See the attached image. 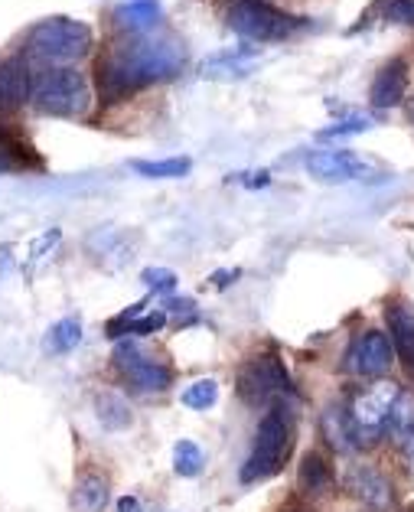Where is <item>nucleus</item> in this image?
Listing matches in <instances>:
<instances>
[{"label": "nucleus", "mask_w": 414, "mask_h": 512, "mask_svg": "<svg viewBox=\"0 0 414 512\" xmlns=\"http://www.w3.org/2000/svg\"><path fill=\"white\" fill-rule=\"evenodd\" d=\"M183 62L186 53L173 36H131L98 62V92L105 102H121L147 85L180 76Z\"/></svg>", "instance_id": "f257e3e1"}, {"label": "nucleus", "mask_w": 414, "mask_h": 512, "mask_svg": "<svg viewBox=\"0 0 414 512\" xmlns=\"http://www.w3.org/2000/svg\"><path fill=\"white\" fill-rule=\"evenodd\" d=\"M291 451H294L291 411L284 408V402H274V405H268V411L258 421L255 447L242 467V483H258V480L274 477V473H281Z\"/></svg>", "instance_id": "f03ea898"}, {"label": "nucleus", "mask_w": 414, "mask_h": 512, "mask_svg": "<svg viewBox=\"0 0 414 512\" xmlns=\"http://www.w3.org/2000/svg\"><path fill=\"white\" fill-rule=\"evenodd\" d=\"M92 49L89 23L72 17H49L27 33V56L46 66H69Z\"/></svg>", "instance_id": "7ed1b4c3"}, {"label": "nucleus", "mask_w": 414, "mask_h": 512, "mask_svg": "<svg viewBox=\"0 0 414 512\" xmlns=\"http://www.w3.org/2000/svg\"><path fill=\"white\" fill-rule=\"evenodd\" d=\"M33 105L43 115L56 118H79L92 105V85L72 66H53L33 82Z\"/></svg>", "instance_id": "20e7f679"}, {"label": "nucleus", "mask_w": 414, "mask_h": 512, "mask_svg": "<svg viewBox=\"0 0 414 512\" xmlns=\"http://www.w3.org/2000/svg\"><path fill=\"white\" fill-rule=\"evenodd\" d=\"M395 395H398V385L388 379H379L375 385H369V389L353 395V402L346 408V424H349V437H353L356 447H375L382 441Z\"/></svg>", "instance_id": "39448f33"}, {"label": "nucleus", "mask_w": 414, "mask_h": 512, "mask_svg": "<svg viewBox=\"0 0 414 512\" xmlns=\"http://www.w3.org/2000/svg\"><path fill=\"white\" fill-rule=\"evenodd\" d=\"M225 23L252 43H278L300 30L304 20L284 14V10L265 4V0H232L229 10H225Z\"/></svg>", "instance_id": "423d86ee"}, {"label": "nucleus", "mask_w": 414, "mask_h": 512, "mask_svg": "<svg viewBox=\"0 0 414 512\" xmlns=\"http://www.w3.org/2000/svg\"><path fill=\"white\" fill-rule=\"evenodd\" d=\"M294 382L287 376L284 362L278 356H258L252 362H245L242 372H238V395H242L245 405L261 408V405H274L281 402L284 395H291Z\"/></svg>", "instance_id": "0eeeda50"}, {"label": "nucleus", "mask_w": 414, "mask_h": 512, "mask_svg": "<svg viewBox=\"0 0 414 512\" xmlns=\"http://www.w3.org/2000/svg\"><path fill=\"white\" fill-rule=\"evenodd\" d=\"M392 359H395V349L388 343V336L379 330H366L353 336V343L346 349V359L343 366L349 376H359V379H382L388 369H392Z\"/></svg>", "instance_id": "6e6552de"}, {"label": "nucleus", "mask_w": 414, "mask_h": 512, "mask_svg": "<svg viewBox=\"0 0 414 512\" xmlns=\"http://www.w3.org/2000/svg\"><path fill=\"white\" fill-rule=\"evenodd\" d=\"M115 366L121 369V376L141 392H167L173 382V372L163 366V362L150 359L144 349L131 340L115 349Z\"/></svg>", "instance_id": "1a4fd4ad"}, {"label": "nucleus", "mask_w": 414, "mask_h": 512, "mask_svg": "<svg viewBox=\"0 0 414 512\" xmlns=\"http://www.w3.org/2000/svg\"><path fill=\"white\" fill-rule=\"evenodd\" d=\"M304 167L313 180L320 183H349L359 177H369L372 167L362 157H356L353 151H313L307 154Z\"/></svg>", "instance_id": "9d476101"}, {"label": "nucleus", "mask_w": 414, "mask_h": 512, "mask_svg": "<svg viewBox=\"0 0 414 512\" xmlns=\"http://www.w3.org/2000/svg\"><path fill=\"white\" fill-rule=\"evenodd\" d=\"M343 486L349 496H356L359 503H366L375 512L392 509V483H388L375 467H362V464L349 467L343 477Z\"/></svg>", "instance_id": "9b49d317"}, {"label": "nucleus", "mask_w": 414, "mask_h": 512, "mask_svg": "<svg viewBox=\"0 0 414 512\" xmlns=\"http://www.w3.org/2000/svg\"><path fill=\"white\" fill-rule=\"evenodd\" d=\"M30 92H33V79H30L27 62L23 59L0 62V115L27 105Z\"/></svg>", "instance_id": "f8f14e48"}, {"label": "nucleus", "mask_w": 414, "mask_h": 512, "mask_svg": "<svg viewBox=\"0 0 414 512\" xmlns=\"http://www.w3.org/2000/svg\"><path fill=\"white\" fill-rule=\"evenodd\" d=\"M255 66H258V56L252 49H229V53L209 56L203 66H199V76L212 82H235V79L252 76Z\"/></svg>", "instance_id": "ddd939ff"}, {"label": "nucleus", "mask_w": 414, "mask_h": 512, "mask_svg": "<svg viewBox=\"0 0 414 512\" xmlns=\"http://www.w3.org/2000/svg\"><path fill=\"white\" fill-rule=\"evenodd\" d=\"M385 323H388V336H392L388 343H392L395 356L414 372V310L405 301L388 304Z\"/></svg>", "instance_id": "4468645a"}, {"label": "nucleus", "mask_w": 414, "mask_h": 512, "mask_svg": "<svg viewBox=\"0 0 414 512\" xmlns=\"http://www.w3.org/2000/svg\"><path fill=\"white\" fill-rule=\"evenodd\" d=\"M405 92H408V66L401 59H392L388 66H382L379 76H375L369 102L375 108H395V105H401Z\"/></svg>", "instance_id": "2eb2a0df"}, {"label": "nucleus", "mask_w": 414, "mask_h": 512, "mask_svg": "<svg viewBox=\"0 0 414 512\" xmlns=\"http://www.w3.org/2000/svg\"><path fill=\"white\" fill-rule=\"evenodd\" d=\"M108 499H111V483L105 473L82 470L79 477H75V486H72V509L75 512H105Z\"/></svg>", "instance_id": "dca6fc26"}, {"label": "nucleus", "mask_w": 414, "mask_h": 512, "mask_svg": "<svg viewBox=\"0 0 414 512\" xmlns=\"http://www.w3.org/2000/svg\"><path fill=\"white\" fill-rule=\"evenodd\" d=\"M160 20V0H124L115 10V23L131 36L147 33Z\"/></svg>", "instance_id": "f3484780"}, {"label": "nucleus", "mask_w": 414, "mask_h": 512, "mask_svg": "<svg viewBox=\"0 0 414 512\" xmlns=\"http://www.w3.org/2000/svg\"><path fill=\"white\" fill-rule=\"evenodd\" d=\"M297 486L304 496H323L326 490L333 486V473L326 467V460L320 454H307L300 460V470H297Z\"/></svg>", "instance_id": "a211bd4d"}, {"label": "nucleus", "mask_w": 414, "mask_h": 512, "mask_svg": "<svg viewBox=\"0 0 414 512\" xmlns=\"http://www.w3.org/2000/svg\"><path fill=\"white\" fill-rule=\"evenodd\" d=\"M385 431H392L398 447L414 437V392L411 389H398L392 411H388V428Z\"/></svg>", "instance_id": "6ab92c4d"}, {"label": "nucleus", "mask_w": 414, "mask_h": 512, "mask_svg": "<svg viewBox=\"0 0 414 512\" xmlns=\"http://www.w3.org/2000/svg\"><path fill=\"white\" fill-rule=\"evenodd\" d=\"M320 431H323V441L330 444L336 454L356 451L353 437H349V424H346V411L343 408H336V405L326 408L323 418H320Z\"/></svg>", "instance_id": "aec40b11"}, {"label": "nucleus", "mask_w": 414, "mask_h": 512, "mask_svg": "<svg viewBox=\"0 0 414 512\" xmlns=\"http://www.w3.org/2000/svg\"><path fill=\"white\" fill-rule=\"evenodd\" d=\"M79 343H82V323L75 320V317H66V320H59V323H53V327L46 330L43 353L62 356V353H72V349L79 346Z\"/></svg>", "instance_id": "412c9836"}, {"label": "nucleus", "mask_w": 414, "mask_h": 512, "mask_svg": "<svg viewBox=\"0 0 414 512\" xmlns=\"http://www.w3.org/2000/svg\"><path fill=\"white\" fill-rule=\"evenodd\" d=\"M95 408H98V421H102L108 431H124L131 424V405L124 402L121 395H115V392H102V395H98Z\"/></svg>", "instance_id": "4be33fe9"}, {"label": "nucleus", "mask_w": 414, "mask_h": 512, "mask_svg": "<svg viewBox=\"0 0 414 512\" xmlns=\"http://www.w3.org/2000/svg\"><path fill=\"white\" fill-rule=\"evenodd\" d=\"M141 177L147 180H177L183 173H190L193 160L190 157H167V160H134L131 164Z\"/></svg>", "instance_id": "5701e85b"}, {"label": "nucleus", "mask_w": 414, "mask_h": 512, "mask_svg": "<svg viewBox=\"0 0 414 512\" xmlns=\"http://www.w3.org/2000/svg\"><path fill=\"white\" fill-rule=\"evenodd\" d=\"M206 467V454H203V447H199L196 441H177V447H173V470H177V477H186V480H193L199 477Z\"/></svg>", "instance_id": "b1692460"}, {"label": "nucleus", "mask_w": 414, "mask_h": 512, "mask_svg": "<svg viewBox=\"0 0 414 512\" xmlns=\"http://www.w3.org/2000/svg\"><path fill=\"white\" fill-rule=\"evenodd\" d=\"M180 402H183L186 408H193V411H206V408H212V405L219 402V382H216V379H199V382H193L190 389H183Z\"/></svg>", "instance_id": "393cba45"}, {"label": "nucleus", "mask_w": 414, "mask_h": 512, "mask_svg": "<svg viewBox=\"0 0 414 512\" xmlns=\"http://www.w3.org/2000/svg\"><path fill=\"white\" fill-rule=\"evenodd\" d=\"M375 10L388 23H401V27H414V0H379Z\"/></svg>", "instance_id": "a878e982"}, {"label": "nucleus", "mask_w": 414, "mask_h": 512, "mask_svg": "<svg viewBox=\"0 0 414 512\" xmlns=\"http://www.w3.org/2000/svg\"><path fill=\"white\" fill-rule=\"evenodd\" d=\"M23 154H30V151H23L17 141H10L7 131H0V173L20 170L23 164H27V157Z\"/></svg>", "instance_id": "bb28decb"}, {"label": "nucleus", "mask_w": 414, "mask_h": 512, "mask_svg": "<svg viewBox=\"0 0 414 512\" xmlns=\"http://www.w3.org/2000/svg\"><path fill=\"white\" fill-rule=\"evenodd\" d=\"M141 281L150 287L154 294H173L177 291V274H173L170 268H147L144 274H141Z\"/></svg>", "instance_id": "cd10ccee"}, {"label": "nucleus", "mask_w": 414, "mask_h": 512, "mask_svg": "<svg viewBox=\"0 0 414 512\" xmlns=\"http://www.w3.org/2000/svg\"><path fill=\"white\" fill-rule=\"evenodd\" d=\"M372 128V118H346V121H336L330 124L326 131H320L317 137L320 141H333V137H349V134H362Z\"/></svg>", "instance_id": "c85d7f7f"}, {"label": "nucleus", "mask_w": 414, "mask_h": 512, "mask_svg": "<svg viewBox=\"0 0 414 512\" xmlns=\"http://www.w3.org/2000/svg\"><path fill=\"white\" fill-rule=\"evenodd\" d=\"M144 307H147V301H137L134 307H128L124 314H118L115 320H111L108 323V336H111V340H118V336H128L131 333V323L144 314Z\"/></svg>", "instance_id": "c756f323"}, {"label": "nucleus", "mask_w": 414, "mask_h": 512, "mask_svg": "<svg viewBox=\"0 0 414 512\" xmlns=\"http://www.w3.org/2000/svg\"><path fill=\"white\" fill-rule=\"evenodd\" d=\"M163 323H167V310H150V314H141L131 323V333L128 336H147V333H157Z\"/></svg>", "instance_id": "7c9ffc66"}, {"label": "nucleus", "mask_w": 414, "mask_h": 512, "mask_svg": "<svg viewBox=\"0 0 414 512\" xmlns=\"http://www.w3.org/2000/svg\"><path fill=\"white\" fill-rule=\"evenodd\" d=\"M167 310H173V314H186V317H193L196 304H193V301H170V304H167Z\"/></svg>", "instance_id": "2f4dec72"}, {"label": "nucleus", "mask_w": 414, "mask_h": 512, "mask_svg": "<svg viewBox=\"0 0 414 512\" xmlns=\"http://www.w3.org/2000/svg\"><path fill=\"white\" fill-rule=\"evenodd\" d=\"M118 512H141V503L134 496H121L118 499Z\"/></svg>", "instance_id": "473e14b6"}, {"label": "nucleus", "mask_w": 414, "mask_h": 512, "mask_svg": "<svg viewBox=\"0 0 414 512\" xmlns=\"http://www.w3.org/2000/svg\"><path fill=\"white\" fill-rule=\"evenodd\" d=\"M268 183H271V173L268 170L252 173V180H248V186H252V190H258V186H268Z\"/></svg>", "instance_id": "72a5a7b5"}, {"label": "nucleus", "mask_w": 414, "mask_h": 512, "mask_svg": "<svg viewBox=\"0 0 414 512\" xmlns=\"http://www.w3.org/2000/svg\"><path fill=\"white\" fill-rule=\"evenodd\" d=\"M238 278V271H219V274H212V281H216L219 287H229L225 281H235Z\"/></svg>", "instance_id": "f704fd0d"}, {"label": "nucleus", "mask_w": 414, "mask_h": 512, "mask_svg": "<svg viewBox=\"0 0 414 512\" xmlns=\"http://www.w3.org/2000/svg\"><path fill=\"white\" fill-rule=\"evenodd\" d=\"M401 451H405L408 464H411V470H414V437H411V441H405V444H401Z\"/></svg>", "instance_id": "c9c22d12"}, {"label": "nucleus", "mask_w": 414, "mask_h": 512, "mask_svg": "<svg viewBox=\"0 0 414 512\" xmlns=\"http://www.w3.org/2000/svg\"><path fill=\"white\" fill-rule=\"evenodd\" d=\"M405 512H414V503H411V506H408V509H405Z\"/></svg>", "instance_id": "e433bc0d"}]
</instances>
